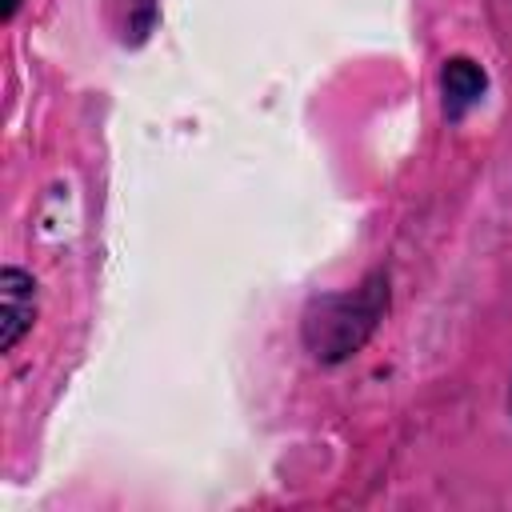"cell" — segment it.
Instances as JSON below:
<instances>
[{"label":"cell","mask_w":512,"mask_h":512,"mask_svg":"<svg viewBox=\"0 0 512 512\" xmlns=\"http://www.w3.org/2000/svg\"><path fill=\"white\" fill-rule=\"evenodd\" d=\"M388 312V276L368 272L348 292L316 296L300 316V340L316 364H340L356 356Z\"/></svg>","instance_id":"cell-1"},{"label":"cell","mask_w":512,"mask_h":512,"mask_svg":"<svg viewBox=\"0 0 512 512\" xmlns=\"http://www.w3.org/2000/svg\"><path fill=\"white\" fill-rule=\"evenodd\" d=\"M16 8H20V0H4V4H0V16H4V20H12V16H16Z\"/></svg>","instance_id":"cell-5"},{"label":"cell","mask_w":512,"mask_h":512,"mask_svg":"<svg viewBox=\"0 0 512 512\" xmlns=\"http://www.w3.org/2000/svg\"><path fill=\"white\" fill-rule=\"evenodd\" d=\"M108 12L116 20V32L124 44L148 40V32L156 24V0H108Z\"/></svg>","instance_id":"cell-4"},{"label":"cell","mask_w":512,"mask_h":512,"mask_svg":"<svg viewBox=\"0 0 512 512\" xmlns=\"http://www.w3.org/2000/svg\"><path fill=\"white\" fill-rule=\"evenodd\" d=\"M484 88H488V76H484V68L476 60H468V56L444 60L440 92H444V116L448 120H460L468 108H476L484 100Z\"/></svg>","instance_id":"cell-3"},{"label":"cell","mask_w":512,"mask_h":512,"mask_svg":"<svg viewBox=\"0 0 512 512\" xmlns=\"http://www.w3.org/2000/svg\"><path fill=\"white\" fill-rule=\"evenodd\" d=\"M36 320V280L20 268L0 272V352H12Z\"/></svg>","instance_id":"cell-2"}]
</instances>
